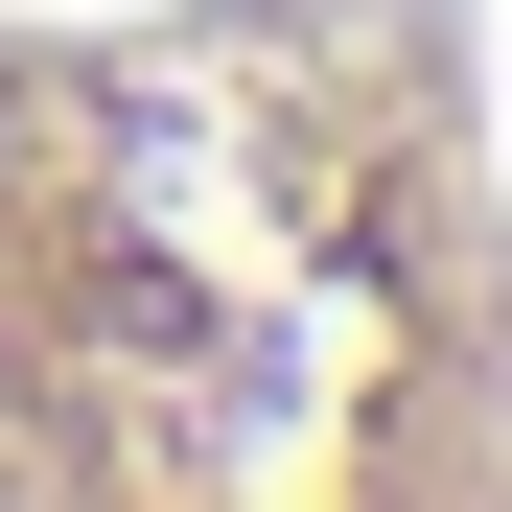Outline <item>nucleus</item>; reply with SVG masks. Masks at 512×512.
Here are the masks:
<instances>
[{
    "label": "nucleus",
    "instance_id": "1",
    "mask_svg": "<svg viewBox=\"0 0 512 512\" xmlns=\"http://www.w3.org/2000/svg\"><path fill=\"white\" fill-rule=\"evenodd\" d=\"M0 512H512V0H0Z\"/></svg>",
    "mask_w": 512,
    "mask_h": 512
}]
</instances>
